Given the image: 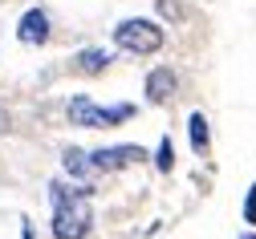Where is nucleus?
Wrapping results in <instances>:
<instances>
[{
	"mask_svg": "<svg viewBox=\"0 0 256 239\" xmlns=\"http://www.w3.org/2000/svg\"><path fill=\"white\" fill-rule=\"evenodd\" d=\"M49 203H53V235L57 239H86L90 235L94 215H90V191L86 187L53 183L49 187Z\"/></svg>",
	"mask_w": 256,
	"mask_h": 239,
	"instance_id": "nucleus-1",
	"label": "nucleus"
},
{
	"mask_svg": "<svg viewBox=\"0 0 256 239\" xmlns=\"http://www.w3.org/2000/svg\"><path fill=\"white\" fill-rule=\"evenodd\" d=\"M114 41L126 53H158L163 49V28L154 20H146V16H130V20H122L114 28Z\"/></svg>",
	"mask_w": 256,
	"mask_h": 239,
	"instance_id": "nucleus-2",
	"label": "nucleus"
},
{
	"mask_svg": "<svg viewBox=\"0 0 256 239\" xmlns=\"http://www.w3.org/2000/svg\"><path fill=\"white\" fill-rule=\"evenodd\" d=\"M134 114V106H94L90 97H74L70 101V122L74 126H90V130H106L114 122H126Z\"/></svg>",
	"mask_w": 256,
	"mask_h": 239,
	"instance_id": "nucleus-3",
	"label": "nucleus"
},
{
	"mask_svg": "<svg viewBox=\"0 0 256 239\" xmlns=\"http://www.w3.org/2000/svg\"><path fill=\"white\" fill-rule=\"evenodd\" d=\"M142 158H146V150H142V146H106V150H98V154H90L94 170H114V166L142 162Z\"/></svg>",
	"mask_w": 256,
	"mask_h": 239,
	"instance_id": "nucleus-4",
	"label": "nucleus"
},
{
	"mask_svg": "<svg viewBox=\"0 0 256 239\" xmlns=\"http://www.w3.org/2000/svg\"><path fill=\"white\" fill-rule=\"evenodd\" d=\"M16 37L24 45H45L49 41V16H45V8H28L20 16V24H16Z\"/></svg>",
	"mask_w": 256,
	"mask_h": 239,
	"instance_id": "nucleus-5",
	"label": "nucleus"
},
{
	"mask_svg": "<svg viewBox=\"0 0 256 239\" xmlns=\"http://www.w3.org/2000/svg\"><path fill=\"white\" fill-rule=\"evenodd\" d=\"M175 89H179V77L171 73V69H150L146 73V93H150V101H171L175 97Z\"/></svg>",
	"mask_w": 256,
	"mask_h": 239,
	"instance_id": "nucleus-6",
	"label": "nucleus"
},
{
	"mask_svg": "<svg viewBox=\"0 0 256 239\" xmlns=\"http://www.w3.org/2000/svg\"><path fill=\"white\" fill-rule=\"evenodd\" d=\"M66 170L78 175V179H86V175H94V162H90V154H82V150H66Z\"/></svg>",
	"mask_w": 256,
	"mask_h": 239,
	"instance_id": "nucleus-7",
	"label": "nucleus"
},
{
	"mask_svg": "<svg viewBox=\"0 0 256 239\" xmlns=\"http://www.w3.org/2000/svg\"><path fill=\"white\" fill-rule=\"evenodd\" d=\"M191 146H196V150H208V118L204 114H191Z\"/></svg>",
	"mask_w": 256,
	"mask_h": 239,
	"instance_id": "nucleus-8",
	"label": "nucleus"
},
{
	"mask_svg": "<svg viewBox=\"0 0 256 239\" xmlns=\"http://www.w3.org/2000/svg\"><path fill=\"white\" fill-rule=\"evenodd\" d=\"M106 53H98V49H90V53H82L78 57V69H90V73H98V69H106Z\"/></svg>",
	"mask_w": 256,
	"mask_h": 239,
	"instance_id": "nucleus-9",
	"label": "nucleus"
},
{
	"mask_svg": "<svg viewBox=\"0 0 256 239\" xmlns=\"http://www.w3.org/2000/svg\"><path fill=\"white\" fill-rule=\"evenodd\" d=\"M154 162H158V170H171V166H175V150H171V138H163V142H158V154H154Z\"/></svg>",
	"mask_w": 256,
	"mask_h": 239,
	"instance_id": "nucleus-10",
	"label": "nucleus"
},
{
	"mask_svg": "<svg viewBox=\"0 0 256 239\" xmlns=\"http://www.w3.org/2000/svg\"><path fill=\"white\" fill-rule=\"evenodd\" d=\"M244 211H248V223H256V187L248 191V203H244Z\"/></svg>",
	"mask_w": 256,
	"mask_h": 239,
	"instance_id": "nucleus-11",
	"label": "nucleus"
},
{
	"mask_svg": "<svg viewBox=\"0 0 256 239\" xmlns=\"http://www.w3.org/2000/svg\"><path fill=\"white\" fill-rule=\"evenodd\" d=\"M240 239H256V235H240Z\"/></svg>",
	"mask_w": 256,
	"mask_h": 239,
	"instance_id": "nucleus-12",
	"label": "nucleus"
}]
</instances>
